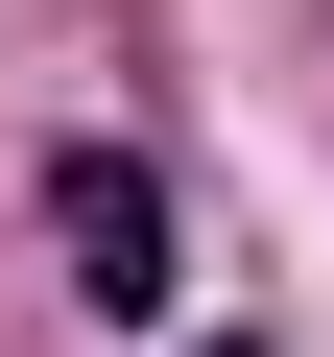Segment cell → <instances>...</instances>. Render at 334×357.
I'll return each mask as SVG.
<instances>
[{
	"mask_svg": "<svg viewBox=\"0 0 334 357\" xmlns=\"http://www.w3.org/2000/svg\"><path fill=\"white\" fill-rule=\"evenodd\" d=\"M48 262H72V310H167V191H143V143H48Z\"/></svg>",
	"mask_w": 334,
	"mask_h": 357,
	"instance_id": "6da1fadb",
	"label": "cell"
},
{
	"mask_svg": "<svg viewBox=\"0 0 334 357\" xmlns=\"http://www.w3.org/2000/svg\"><path fill=\"white\" fill-rule=\"evenodd\" d=\"M215 357H263V333H215Z\"/></svg>",
	"mask_w": 334,
	"mask_h": 357,
	"instance_id": "7a4b0ae2",
	"label": "cell"
}]
</instances>
